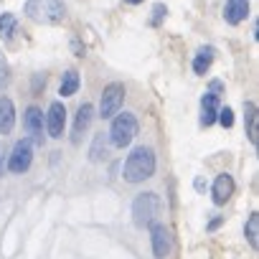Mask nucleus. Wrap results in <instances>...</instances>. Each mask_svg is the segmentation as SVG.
<instances>
[{
  "label": "nucleus",
  "instance_id": "nucleus-1",
  "mask_svg": "<svg viewBox=\"0 0 259 259\" xmlns=\"http://www.w3.org/2000/svg\"><path fill=\"white\" fill-rule=\"evenodd\" d=\"M153 173H155V153L150 148L140 145L127 155L124 168H122V178L127 183H143V181L153 178Z\"/></svg>",
  "mask_w": 259,
  "mask_h": 259
},
{
  "label": "nucleus",
  "instance_id": "nucleus-2",
  "mask_svg": "<svg viewBox=\"0 0 259 259\" xmlns=\"http://www.w3.org/2000/svg\"><path fill=\"white\" fill-rule=\"evenodd\" d=\"M23 13L41 26H59L66 18V3L64 0H26Z\"/></svg>",
  "mask_w": 259,
  "mask_h": 259
},
{
  "label": "nucleus",
  "instance_id": "nucleus-3",
  "mask_svg": "<svg viewBox=\"0 0 259 259\" xmlns=\"http://www.w3.org/2000/svg\"><path fill=\"white\" fill-rule=\"evenodd\" d=\"M135 135H138V119H135V114L133 112H117V117H114V122H112V127H109V143L114 145V148H127L130 143L135 140Z\"/></svg>",
  "mask_w": 259,
  "mask_h": 259
},
{
  "label": "nucleus",
  "instance_id": "nucleus-4",
  "mask_svg": "<svg viewBox=\"0 0 259 259\" xmlns=\"http://www.w3.org/2000/svg\"><path fill=\"white\" fill-rule=\"evenodd\" d=\"M158 208H160L158 193H140L133 201V221H135V226L143 229V226L153 224V219L158 216Z\"/></svg>",
  "mask_w": 259,
  "mask_h": 259
},
{
  "label": "nucleus",
  "instance_id": "nucleus-5",
  "mask_svg": "<svg viewBox=\"0 0 259 259\" xmlns=\"http://www.w3.org/2000/svg\"><path fill=\"white\" fill-rule=\"evenodd\" d=\"M122 102H124V84L114 81V84L104 87V92H102V99H99V117H102V119H109V117H114V114L119 112Z\"/></svg>",
  "mask_w": 259,
  "mask_h": 259
},
{
  "label": "nucleus",
  "instance_id": "nucleus-6",
  "mask_svg": "<svg viewBox=\"0 0 259 259\" xmlns=\"http://www.w3.org/2000/svg\"><path fill=\"white\" fill-rule=\"evenodd\" d=\"M33 163V148L31 140H18L13 145V153L8 155V170L11 173H26Z\"/></svg>",
  "mask_w": 259,
  "mask_h": 259
},
{
  "label": "nucleus",
  "instance_id": "nucleus-7",
  "mask_svg": "<svg viewBox=\"0 0 259 259\" xmlns=\"http://www.w3.org/2000/svg\"><path fill=\"white\" fill-rule=\"evenodd\" d=\"M150 239H153V254L155 259H165L173 249V236H170V229L165 224H153L150 229Z\"/></svg>",
  "mask_w": 259,
  "mask_h": 259
},
{
  "label": "nucleus",
  "instance_id": "nucleus-8",
  "mask_svg": "<svg viewBox=\"0 0 259 259\" xmlns=\"http://www.w3.org/2000/svg\"><path fill=\"white\" fill-rule=\"evenodd\" d=\"M23 127L31 135L33 145H44V112L38 107H28L23 114Z\"/></svg>",
  "mask_w": 259,
  "mask_h": 259
},
{
  "label": "nucleus",
  "instance_id": "nucleus-9",
  "mask_svg": "<svg viewBox=\"0 0 259 259\" xmlns=\"http://www.w3.org/2000/svg\"><path fill=\"white\" fill-rule=\"evenodd\" d=\"M66 127V109L61 102H51L49 114H46V133L49 138H61Z\"/></svg>",
  "mask_w": 259,
  "mask_h": 259
},
{
  "label": "nucleus",
  "instance_id": "nucleus-10",
  "mask_svg": "<svg viewBox=\"0 0 259 259\" xmlns=\"http://www.w3.org/2000/svg\"><path fill=\"white\" fill-rule=\"evenodd\" d=\"M249 16V0H226L224 6V21L229 26H239Z\"/></svg>",
  "mask_w": 259,
  "mask_h": 259
},
{
  "label": "nucleus",
  "instance_id": "nucleus-11",
  "mask_svg": "<svg viewBox=\"0 0 259 259\" xmlns=\"http://www.w3.org/2000/svg\"><path fill=\"white\" fill-rule=\"evenodd\" d=\"M211 193H213V203H216V206H224V203H226V201L234 196V178H231L229 173H221V176H216Z\"/></svg>",
  "mask_w": 259,
  "mask_h": 259
},
{
  "label": "nucleus",
  "instance_id": "nucleus-12",
  "mask_svg": "<svg viewBox=\"0 0 259 259\" xmlns=\"http://www.w3.org/2000/svg\"><path fill=\"white\" fill-rule=\"evenodd\" d=\"M219 94L216 92H206L203 99H201V124L203 127H211L216 122V114H219Z\"/></svg>",
  "mask_w": 259,
  "mask_h": 259
},
{
  "label": "nucleus",
  "instance_id": "nucleus-13",
  "mask_svg": "<svg viewBox=\"0 0 259 259\" xmlns=\"http://www.w3.org/2000/svg\"><path fill=\"white\" fill-rule=\"evenodd\" d=\"M92 117H94V107L92 104H81L79 107V112H76V122H74V143H79L81 140V135L89 130V124H92Z\"/></svg>",
  "mask_w": 259,
  "mask_h": 259
},
{
  "label": "nucleus",
  "instance_id": "nucleus-14",
  "mask_svg": "<svg viewBox=\"0 0 259 259\" xmlns=\"http://www.w3.org/2000/svg\"><path fill=\"white\" fill-rule=\"evenodd\" d=\"M16 124V107L8 97H0V135H8Z\"/></svg>",
  "mask_w": 259,
  "mask_h": 259
},
{
  "label": "nucleus",
  "instance_id": "nucleus-15",
  "mask_svg": "<svg viewBox=\"0 0 259 259\" xmlns=\"http://www.w3.org/2000/svg\"><path fill=\"white\" fill-rule=\"evenodd\" d=\"M213 56H216V49H213V46H203V49L196 54V59H193V71H196L198 76H203V74L208 71V66L213 64Z\"/></svg>",
  "mask_w": 259,
  "mask_h": 259
},
{
  "label": "nucleus",
  "instance_id": "nucleus-16",
  "mask_svg": "<svg viewBox=\"0 0 259 259\" xmlns=\"http://www.w3.org/2000/svg\"><path fill=\"white\" fill-rule=\"evenodd\" d=\"M76 89H79V71L69 69V71L64 74V79H61L59 94H61V97H71V94H76Z\"/></svg>",
  "mask_w": 259,
  "mask_h": 259
},
{
  "label": "nucleus",
  "instance_id": "nucleus-17",
  "mask_svg": "<svg viewBox=\"0 0 259 259\" xmlns=\"http://www.w3.org/2000/svg\"><path fill=\"white\" fill-rule=\"evenodd\" d=\"M244 112H246V127H249L246 133H249V140H251V145H256V135H259L256 133V117H259L256 114V104L254 102H246L244 104Z\"/></svg>",
  "mask_w": 259,
  "mask_h": 259
},
{
  "label": "nucleus",
  "instance_id": "nucleus-18",
  "mask_svg": "<svg viewBox=\"0 0 259 259\" xmlns=\"http://www.w3.org/2000/svg\"><path fill=\"white\" fill-rule=\"evenodd\" d=\"M246 239H249V246L256 249L259 246V213H251L249 221H246Z\"/></svg>",
  "mask_w": 259,
  "mask_h": 259
},
{
  "label": "nucleus",
  "instance_id": "nucleus-19",
  "mask_svg": "<svg viewBox=\"0 0 259 259\" xmlns=\"http://www.w3.org/2000/svg\"><path fill=\"white\" fill-rule=\"evenodd\" d=\"M16 33V16L13 13H3L0 16V36H3L6 41H11Z\"/></svg>",
  "mask_w": 259,
  "mask_h": 259
},
{
  "label": "nucleus",
  "instance_id": "nucleus-20",
  "mask_svg": "<svg viewBox=\"0 0 259 259\" xmlns=\"http://www.w3.org/2000/svg\"><path fill=\"white\" fill-rule=\"evenodd\" d=\"M104 155H107V135L102 133V135H97V138H94L92 150H89V158H92V160H102Z\"/></svg>",
  "mask_w": 259,
  "mask_h": 259
},
{
  "label": "nucleus",
  "instance_id": "nucleus-21",
  "mask_svg": "<svg viewBox=\"0 0 259 259\" xmlns=\"http://www.w3.org/2000/svg\"><path fill=\"white\" fill-rule=\"evenodd\" d=\"M165 13H168V8H165L163 3H158V6L153 8V18H150V26H160V23H163V18H165Z\"/></svg>",
  "mask_w": 259,
  "mask_h": 259
},
{
  "label": "nucleus",
  "instance_id": "nucleus-22",
  "mask_svg": "<svg viewBox=\"0 0 259 259\" xmlns=\"http://www.w3.org/2000/svg\"><path fill=\"white\" fill-rule=\"evenodd\" d=\"M216 119L224 124V127H234V112L229 109V107H224V109H219V114H216Z\"/></svg>",
  "mask_w": 259,
  "mask_h": 259
},
{
  "label": "nucleus",
  "instance_id": "nucleus-23",
  "mask_svg": "<svg viewBox=\"0 0 259 259\" xmlns=\"http://www.w3.org/2000/svg\"><path fill=\"white\" fill-rule=\"evenodd\" d=\"M8 81V61L3 59V54H0V87H3Z\"/></svg>",
  "mask_w": 259,
  "mask_h": 259
},
{
  "label": "nucleus",
  "instance_id": "nucleus-24",
  "mask_svg": "<svg viewBox=\"0 0 259 259\" xmlns=\"http://www.w3.org/2000/svg\"><path fill=\"white\" fill-rule=\"evenodd\" d=\"M3 170H6V150L0 148V176H3Z\"/></svg>",
  "mask_w": 259,
  "mask_h": 259
},
{
  "label": "nucleus",
  "instance_id": "nucleus-25",
  "mask_svg": "<svg viewBox=\"0 0 259 259\" xmlns=\"http://www.w3.org/2000/svg\"><path fill=\"white\" fill-rule=\"evenodd\" d=\"M124 3H127V6H140L143 0H124Z\"/></svg>",
  "mask_w": 259,
  "mask_h": 259
}]
</instances>
